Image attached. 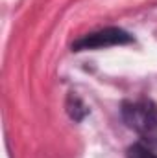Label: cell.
Masks as SVG:
<instances>
[{"label":"cell","mask_w":157,"mask_h":158,"mask_svg":"<svg viewBox=\"0 0 157 158\" xmlns=\"http://www.w3.org/2000/svg\"><path fill=\"white\" fill-rule=\"evenodd\" d=\"M122 118L141 136L157 142V107L152 101H126L122 105Z\"/></svg>","instance_id":"obj_1"},{"label":"cell","mask_w":157,"mask_h":158,"mask_svg":"<svg viewBox=\"0 0 157 158\" xmlns=\"http://www.w3.org/2000/svg\"><path fill=\"white\" fill-rule=\"evenodd\" d=\"M131 40H133V37L120 28H105V30L89 33V35L78 39L72 44V50L81 52V50H94V48H109V46L128 44Z\"/></svg>","instance_id":"obj_2"},{"label":"cell","mask_w":157,"mask_h":158,"mask_svg":"<svg viewBox=\"0 0 157 158\" xmlns=\"http://www.w3.org/2000/svg\"><path fill=\"white\" fill-rule=\"evenodd\" d=\"M128 158H157L154 153H150L144 145L141 143H135L128 149Z\"/></svg>","instance_id":"obj_3"}]
</instances>
